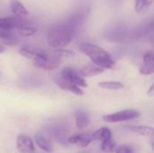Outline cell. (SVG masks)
I'll return each instance as SVG.
<instances>
[{
  "label": "cell",
  "instance_id": "6da1fadb",
  "mask_svg": "<svg viewBox=\"0 0 154 153\" xmlns=\"http://www.w3.org/2000/svg\"><path fill=\"white\" fill-rule=\"evenodd\" d=\"M83 15L77 13L51 26L47 32L49 46L54 50L65 49L74 38L79 27L83 23Z\"/></svg>",
  "mask_w": 154,
  "mask_h": 153
},
{
  "label": "cell",
  "instance_id": "7a4b0ae2",
  "mask_svg": "<svg viewBox=\"0 0 154 153\" xmlns=\"http://www.w3.org/2000/svg\"><path fill=\"white\" fill-rule=\"evenodd\" d=\"M79 49L83 54L91 60L92 63L101 67L104 69H111L116 66V62L111 58L110 54L96 44L83 42L79 44Z\"/></svg>",
  "mask_w": 154,
  "mask_h": 153
},
{
  "label": "cell",
  "instance_id": "3957f363",
  "mask_svg": "<svg viewBox=\"0 0 154 153\" xmlns=\"http://www.w3.org/2000/svg\"><path fill=\"white\" fill-rule=\"evenodd\" d=\"M140 115H141L138 111L134 109H127V110H123L109 115H106L103 116V120L106 123H119V122L136 119Z\"/></svg>",
  "mask_w": 154,
  "mask_h": 153
},
{
  "label": "cell",
  "instance_id": "277c9868",
  "mask_svg": "<svg viewBox=\"0 0 154 153\" xmlns=\"http://www.w3.org/2000/svg\"><path fill=\"white\" fill-rule=\"evenodd\" d=\"M61 78L67 80L79 87H87L88 84L84 78L81 76L79 71L72 67H65L61 71Z\"/></svg>",
  "mask_w": 154,
  "mask_h": 153
},
{
  "label": "cell",
  "instance_id": "5b68a950",
  "mask_svg": "<svg viewBox=\"0 0 154 153\" xmlns=\"http://www.w3.org/2000/svg\"><path fill=\"white\" fill-rule=\"evenodd\" d=\"M28 25V21L24 18H19L16 16H8L0 18V30L10 32L14 29H19L23 26Z\"/></svg>",
  "mask_w": 154,
  "mask_h": 153
},
{
  "label": "cell",
  "instance_id": "8992f818",
  "mask_svg": "<svg viewBox=\"0 0 154 153\" xmlns=\"http://www.w3.org/2000/svg\"><path fill=\"white\" fill-rule=\"evenodd\" d=\"M60 60H61V58L59 57L58 55H56L52 51L47 59L38 60V61H34V62H32V64L37 69L51 71V70H53L59 67Z\"/></svg>",
  "mask_w": 154,
  "mask_h": 153
},
{
  "label": "cell",
  "instance_id": "52a82bcc",
  "mask_svg": "<svg viewBox=\"0 0 154 153\" xmlns=\"http://www.w3.org/2000/svg\"><path fill=\"white\" fill-rule=\"evenodd\" d=\"M19 53L23 57L32 60V62L42 60H45L51 54V53H49V52H47L45 50L33 49V48H29V47H22L19 50Z\"/></svg>",
  "mask_w": 154,
  "mask_h": 153
},
{
  "label": "cell",
  "instance_id": "ba28073f",
  "mask_svg": "<svg viewBox=\"0 0 154 153\" xmlns=\"http://www.w3.org/2000/svg\"><path fill=\"white\" fill-rule=\"evenodd\" d=\"M16 148L21 153H34L35 145L32 138L26 134H19L16 138Z\"/></svg>",
  "mask_w": 154,
  "mask_h": 153
},
{
  "label": "cell",
  "instance_id": "9c48e42d",
  "mask_svg": "<svg viewBox=\"0 0 154 153\" xmlns=\"http://www.w3.org/2000/svg\"><path fill=\"white\" fill-rule=\"evenodd\" d=\"M67 141L70 144H75L80 148H86L93 142V137L91 133H79L70 136L68 138Z\"/></svg>",
  "mask_w": 154,
  "mask_h": 153
},
{
  "label": "cell",
  "instance_id": "30bf717a",
  "mask_svg": "<svg viewBox=\"0 0 154 153\" xmlns=\"http://www.w3.org/2000/svg\"><path fill=\"white\" fill-rule=\"evenodd\" d=\"M143 75H152L154 73V52L147 51L143 55V65L140 69Z\"/></svg>",
  "mask_w": 154,
  "mask_h": 153
},
{
  "label": "cell",
  "instance_id": "8fae6325",
  "mask_svg": "<svg viewBox=\"0 0 154 153\" xmlns=\"http://www.w3.org/2000/svg\"><path fill=\"white\" fill-rule=\"evenodd\" d=\"M35 142L37 146L43 151L51 153L53 151V146L51 140L42 133H37L35 134Z\"/></svg>",
  "mask_w": 154,
  "mask_h": 153
},
{
  "label": "cell",
  "instance_id": "7c38bea8",
  "mask_svg": "<svg viewBox=\"0 0 154 153\" xmlns=\"http://www.w3.org/2000/svg\"><path fill=\"white\" fill-rule=\"evenodd\" d=\"M55 82L61 89L71 92L76 96H83V94H84L83 90L79 87H78V86H76V85H74V84H72V83H70V82H69L67 80H64L61 78H56Z\"/></svg>",
  "mask_w": 154,
  "mask_h": 153
},
{
  "label": "cell",
  "instance_id": "4fadbf2b",
  "mask_svg": "<svg viewBox=\"0 0 154 153\" xmlns=\"http://www.w3.org/2000/svg\"><path fill=\"white\" fill-rule=\"evenodd\" d=\"M104 69H102L101 67L94 64V63H89L85 65L83 68L80 69L79 73L81 74V76L84 78H91V77H95L97 75L101 74L102 72H104Z\"/></svg>",
  "mask_w": 154,
  "mask_h": 153
},
{
  "label": "cell",
  "instance_id": "5bb4252c",
  "mask_svg": "<svg viewBox=\"0 0 154 153\" xmlns=\"http://www.w3.org/2000/svg\"><path fill=\"white\" fill-rule=\"evenodd\" d=\"M49 132L54 137H56V139L59 140L60 142H64L66 134L68 133V129H67L66 125H64V124H55L49 127Z\"/></svg>",
  "mask_w": 154,
  "mask_h": 153
},
{
  "label": "cell",
  "instance_id": "9a60e30c",
  "mask_svg": "<svg viewBox=\"0 0 154 153\" xmlns=\"http://www.w3.org/2000/svg\"><path fill=\"white\" fill-rule=\"evenodd\" d=\"M9 5H10V9L14 13V16L19 18H24L29 15L28 10L19 0H11Z\"/></svg>",
  "mask_w": 154,
  "mask_h": 153
},
{
  "label": "cell",
  "instance_id": "2e32d148",
  "mask_svg": "<svg viewBox=\"0 0 154 153\" xmlns=\"http://www.w3.org/2000/svg\"><path fill=\"white\" fill-rule=\"evenodd\" d=\"M75 119L77 126L80 129L86 128L90 123V117L86 111L80 109L75 112Z\"/></svg>",
  "mask_w": 154,
  "mask_h": 153
},
{
  "label": "cell",
  "instance_id": "e0dca14e",
  "mask_svg": "<svg viewBox=\"0 0 154 153\" xmlns=\"http://www.w3.org/2000/svg\"><path fill=\"white\" fill-rule=\"evenodd\" d=\"M112 132L108 127L99 128L92 133L93 141H100L101 142L112 139Z\"/></svg>",
  "mask_w": 154,
  "mask_h": 153
},
{
  "label": "cell",
  "instance_id": "ac0fdd59",
  "mask_svg": "<svg viewBox=\"0 0 154 153\" xmlns=\"http://www.w3.org/2000/svg\"><path fill=\"white\" fill-rule=\"evenodd\" d=\"M131 131L144 136V137H148V138H154V128L151 126H146V125H135V126H132Z\"/></svg>",
  "mask_w": 154,
  "mask_h": 153
},
{
  "label": "cell",
  "instance_id": "d6986e66",
  "mask_svg": "<svg viewBox=\"0 0 154 153\" xmlns=\"http://www.w3.org/2000/svg\"><path fill=\"white\" fill-rule=\"evenodd\" d=\"M98 87L104 89H109V90H119L123 89L124 84L117 81H106V82H100L98 83Z\"/></svg>",
  "mask_w": 154,
  "mask_h": 153
},
{
  "label": "cell",
  "instance_id": "ffe728a7",
  "mask_svg": "<svg viewBox=\"0 0 154 153\" xmlns=\"http://www.w3.org/2000/svg\"><path fill=\"white\" fill-rule=\"evenodd\" d=\"M116 142L112 139L102 142H101V150L102 151L105 153H113L116 151Z\"/></svg>",
  "mask_w": 154,
  "mask_h": 153
},
{
  "label": "cell",
  "instance_id": "44dd1931",
  "mask_svg": "<svg viewBox=\"0 0 154 153\" xmlns=\"http://www.w3.org/2000/svg\"><path fill=\"white\" fill-rule=\"evenodd\" d=\"M153 2L154 0H135V11L137 13H141L144 9L149 7Z\"/></svg>",
  "mask_w": 154,
  "mask_h": 153
},
{
  "label": "cell",
  "instance_id": "7402d4cb",
  "mask_svg": "<svg viewBox=\"0 0 154 153\" xmlns=\"http://www.w3.org/2000/svg\"><path fill=\"white\" fill-rule=\"evenodd\" d=\"M18 32L20 35L23 36V37H29V36H32L37 32V29L29 25L26 26H23L21 28L18 29Z\"/></svg>",
  "mask_w": 154,
  "mask_h": 153
},
{
  "label": "cell",
  "instance_id": "603a6c76",
  "mask_svg": "<svg viewBox=\"0 0 154 153\" xmlns=\"http://www.w3.org/2000/svg\"><path fill=\"white\" fill-rule=\"evenodd\" d=\"M53 52L58 55L59 57L60 58H63V57H72L75 55L74 51L72 50H66V49H59V50H54Z\"/></svg>",
  "mask_w": 154,
  "mask_h": 153
},
{
  "label": "cell",
  "instance_id": "cb8c5ba5",
  "mask_svg": "<svg viewBox=\"0 0 154 153\" xmlns=\"http://www.w3.org/2000/svg\"><path fill=\"white\" fill-rule=\"evenodd\" d=\"M115 153H134V151L129 145H121L116 148Z\"/></svg>",
  "mask_w": 154,
  "mask_h": 153
},
{
  "label": "cell",
  "instance_id": "d4e9b609",
  "mask_svg": "<svg viewBox=\"0 0 154 153\" xmlns=\"http://www.w3.org/2000/svg\"><path fill=\"white\" fill-rule=\"evenodd\" d=\"M12 32H7V31H3L0 30V39H4V40H7L10 37H12Z\"/></svg>",
  "mask_w": 154,
  "mask_h": 153
},
{
  "label": "cell",
  "instance_id": "484cf974",
  "mask_svg": "<svg viewBox=\"0 0 154 153\" xmlns=\"http://www.w3.org/2000/svg\"><path fill=\"white\" fill-rule=\"evenodd\" d=\"M147 95L149 96H154V83L151 86V87L149 88V90L147 92Z\"/></svg>",
  "mask_w": 154,
  "mask_h": 153
},
{
  "label": "cell",
  "instance_id": "4316f807",
  "mask_svg": "<svg viewBox=\"0 0 154 153\" xmlns=\"http://www.w3.org/2000/svg\"><path fill=\"white\" fill-rule=\"evenodd\" d=\"M5 50V49L3 46H1V45H0V53H3Z\"/></svg>",
  "mask_w": 154,
  "mask_h": 153
},
{
  "label": "cell",
  "instance_id": "83f0119b",
  "mask_svg": "<svg viewBox=\"0 0 154 153\" xmlns=\"http://www.w3.org/2000/svg\"><path fill=\"white\" fill-rule=\"evenodd\" d=\"M152 150H153L154 151V140L152 142Z\"/></svg>",
  "mask_w": 154,
  "mask_h": 153
}]
</instances>
